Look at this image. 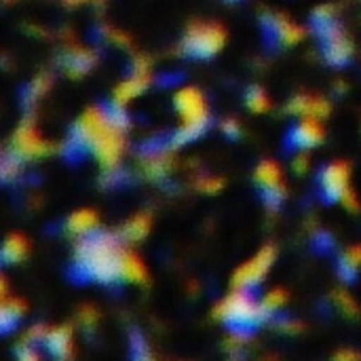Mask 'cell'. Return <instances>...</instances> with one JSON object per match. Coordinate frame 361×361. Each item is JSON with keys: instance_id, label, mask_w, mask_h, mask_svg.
I'll return each mask as SVG.
<instances>
[{"instance_id": "9a60e30c", "label": "cell", "mask_w": 361, "mask_h": 361, "mask_svg": "<svg viewBox=\"0 0 361 361\" xmlns=\"http://www.w3.org/2000/svg\"><path fill=\"white\" fill-rule=\"evenodd\" d=\"M97 214L91 212V209H80V212H74L70 218H68V233L76 235V237H89L97 231Z\"/></svg>"}, {"instance_id": "8992f818", "label": "cell", "mask_w": 361, "mask_h": 361, "mask_svg": "<svg viewBox=\"0 0 361 361\" xmlns=\"http://www.w3.org/2000/svg\"><path fill=\"white\" fill-rule=\"evenodd\" d=\"M222 44H224V30L218 23H209V21L192 23L182 38V51L190 59H209L222 49Z\"/></svg>"}, {"instance_id": "d6a6232c", "label": "cell", "mask_w": 361, "mask_h": 361, "mask_svg": "<svg viewBox=\"0 0 361 361\" xmlns=\"http://www.w3.org/2000/svg\"><path fill=\"white\" fill-rule=\"evenodd\" d=\"M264 361H275V360H264Z\"/></svg>"}, {"instance_id": "9c48e42d", "label": "cell", "mask_w": 361, "mask_h": 361, "mask_svg": "<svg viewBox=\"0 0 361 361\" xmlns=\"http://www.w3.org/2000/svg\"><path fill=\"white\" fill-rule=\"evenodd\" d=\"M256 184L262 190V197L269 207H279L281 201L286 199V188L281 182V171L275 163L264 161L256 169Z\"/></svg>"}, {"instance_id": "5b68a950", "label": "cell", "mask_w": 361, "mask_h": 361, "mask_svg": "<svg viewBox=\"0 0 361 361\" xmlns=\"http://www.w3.org/2000/svg\"><path fill=\"white\" fill-rule=\"evenodd\" d=\"M267 315L269 313L262 307V302H256L250 294H245V290H237V292L228 294L214 309V317L218 322L231 326L237 332L260 326L267 319Z\"/></svg>"}, {"instance_id": "6da1fadb", "label": "cell", "mask_w": 361, "mask_h": 361, "mask_svg": "<svg viewBox=\"0 0 361 361\" xmlns=\"http://www.w3.org/2000/svg\"><path fill=\"white\" fill-rule=\"evenodd\" d=\"M63 152L70 161L82 159L87 152H93L106 169H116L123 152V131H118L106 118L99 106L91 108L72 127Z\"/></svg>"}, {"instance_id": "ba28073f", "label": "cell", "mask_w": 361, "mask_h": 361, "mask_svg": "<svg viewBox=\"0 0 361 361\" xmlns=\"http://www.w3.org/2000/svg\"><path fill=\"white\" fill-rule=\"evenodd\" d=\"M319 186L326 201H343L349 188V167L347 163H330L319 173Z\"/></svg>"}, {"instance_id": "603a6c76", "label": "cell", "mask_w": 361, "mask_h": 361, "mask_svg": "<svg viewBox=\"0 0 361 361\" xmlns=\"http://www.w3.org/2000/svg\"><path fill=\"white\" fill-rule=\"evenodd\" d=\"M49 85H51V80H49V76H47V74H40V76H36V78L30 82V87H27V93H25V104H34L36 99H40V97L47 93Z\"/></svg>"}, {"instance_id": "52a82bcc", "label": "cell", "mask_w": 361, "mask_h": 361, "mask_svg": "<svg viewBox=\"0 0 361 361\" xmlns=\"http://www.w3.org/2000/svg\"><path fill=\"white\" fill-rule=\"evenodd\" d=\"M273 260H275V250L271 245L262 247L254 258H250L245 264H241L235 271V275H233L235 290H250V288H256L258 283H262L267 273L273 267Z\"/></svg>"}, {"instance_id": "4fadbf2b", "label": "cell", "mask_w": 361, "mask_h": 361, "mask_svg": "<svg viewBox=\"0 0 361 361\" xmlns=\"http://www.w3.org/2000/svg\"><path fill=\"white\" fill-rule=\"evenodd\" d=\"M44 345H47V349L51 351V355H53L55 360H59V361L72 360L74 347H72V330H70V328H66V326L51 328V330L47 332Z\"/></svg>"}, {"instance_id": "7c38bea8", "label": "cell", "mask_w": 361, "mask_h": 361, "mask_svg": "<svg viewBox=\"0 0 361 361\" xmlns=\"http://www.w3.org/2000/svg\"><path fill=\"white\" fill-rule=\"evenodd\" d=\"M262 27H264V34L271 38L273 44H288L290 47L302 38V30L283 15H267L262 19Z\"/></svg>"}, {"instance_id": "8fae6325", "label": "cell", "mask_w": 361, "mask_h": 361, "mask_svg": "<svg viewBox=\"0 0 361 361\" xmlns=\"http://www.w3.org/2000/svg\"><path fill=\"white\" fill-rule=\"evenodd\" d=\"M324 140V129L315 118H302L286 133V146L290 150H309Z\"/></svg>"}, {"instance_id": "2e32d148", "label": "cell", "mask_w": 361, "mask_h": 361, "mask_svg": "<svg viewBox=\"0 0 361 361\" xmlns=\"http://www.w3.org/2000/svg\"><path fill=\"white\" fill-rule=\"evenodd\" d=\"M292 114H296V116H305V118H322V116H326L328 112H330V106H328V102H324V99H313V97H298V99H294L292 104H290V108H288Z\"/></svg>"}, {"instance_id": "484cf974", "label": "cell", "mask_w": 361, "mask_h": 361, "mask_svg": "<svg viewBox=\"0 0 361 361\" xmlns=\"http://www.w3.org/2000/svg\"><path fill=\"white\" fill-rule=\"evenodd\" d=\"M80 324H82L87 330H93L95 324H97V313H95L91 307H85V309L80 311Z\"/></svg>"}, {"instance_id": "277c9868", "label": "cell", "mask_w": 361, "mask_h": 361, "mask_svg": "<svg viewBox=\"0 0 361 361\" xmlns=\"http://www.w3.org/2000/svg\"><path fill=\"white\" fill-rule=\"evenodd\" d=\"M176 110L182 118V125H180V129H176L169 135L171 150L197 140L199 135H203L207 131V125H209L203 95L192 87H186L176 95Z\"/></svg>"}, {"instance_id": "1f68e13d", "label": "cell", "mask_w": 361, "mask_h": 361, "mask_svg": "<svg viewBox=\"0 0 361 361\" xmlns=\"http://www.w3.org/2000/svg\"><path fill=\"white\" fill-rule=\"evenodd\" d=\"M228 2H237V0H228Z\"/></svg>"}, {"instance_id": "4dcf8cb0", "label": "cell", "mask_w": 361, "mask_h": 361, "mask_svg": "<svg viewBox=\"0 0 361 361\" xmlns=\"http://www.w3.org/2000/svg\"><path fill=\"white\" fill-rule=\"evenodd\" d=\"M66 2H70V4H80V2H89V0H66Z\"/></svg>"}, {"instance_id": "f546056e", "label": "cell", "mask_w": 361, "mask_h": 361, "mask_svg": "<svg viewBox=\"0 0 361 361\" xmlns=\"http://www.w3.org/2000/svg\"><path fill=\"white\" fill-rule=\"evenodd\" d=\"M220 186H222L220 180H203V182H201V188H203L205 192H216Z\"/></svg>"}, {"instance_id": "d4e9b609", "label": "cell", "mask_w": 361, "mask_h": 361, "mask_svg": "<svg viewBox=\"0 0 361 361\" xmlns=\"http://www.w3.org/2000/svg\"><path fill=\"white\" fill-rule=\"evenodd\" d=\"M133 361H154L152 353L148 351V347L142 343V338H133Z\"/></svg>"}, {"instance_id": "44dd1931", "label": "cell", "mask_w": 361, "mask_h": 361, "mask_svg": "<svg viewBox=\"0 0 361 361\" xmlns=\"http://www.w3.org/2000/svg\"><path fill=\"white\" fill-rule=\"evenodd\" d=\"M245 102H247V108L254 110V112H267L271 102L267 97V93L260 89V87H252L245 95Z\"/></svg>"}, {"instance_id": "30bf717a", "label": "cell", "mask_w": 361, "mask_h": 361, "mask_svg": "<svg viewBox=\"0 0 361 361\" xmlns=\"http://www.w3.org/2000/svg\"><path fill=\"white\" fill-rule=\"evenodd\" d=\"M49 150V144L36 133V129L25 121L19 125V129L15 131V137H13V152L25 161V159H36V157H42L47 154Z\"/></svg>"}, {"instance_id": "f1b7e54d", "label": "cell", "mask_w": 361, "mask_h": 361, "mask_svg": "<svg viewBox=\"0 0 361 361\" xmlns=\"http://www.w3.org/2000/svg\"><path fill=\"white\" fill-rule=\"evenodd\" d=\"M222 129H224V133H226L228 137H237V135H239V127H237L235 121H226V123L222 125Z\"/></svg>"}, {"instance_id": "d6986e66", "label": "cell", "mask_w": 361, "mask_h": 361, "mask_svg": "<svg viewBox=\"0 0 361 361\" xmlns=\"http://www.w3.org/2000/svg\"><path fill=\"white\" fill-rule=\"evenodd\" d=\"M27 256V241L21 235H8L2 245V258L6 264L21 262Z\"/></svg>"}, {"instance_id": "7a4b0ae2", "label": "cell", "mask_w": 361, "mask_h": 361, "mask_svg": "<svg viewBox=\"0 0 361 361\" xmlns=\"http://www.w3.org/2000/svg\"><path fill=\"white\" fill-rule=\"evenodd\" d=\"M123 247L112 235L93 233L82 237L74 250V269L93 281L112 283L118 281V264H121Z\"/></svg>"}, {"instance_id": "7402d4cb", "label": "cell", "mask_w": 361, "mask_h": 361, "mask_svg": "<svg viewBox=\"0 0 361 361\" xmlns=\"http://www.w3.org/2000/svg\"><path fill=\"white\" fill-rule=\"evenodd\" d=\"M334 302H336V307H338L347 317H357V315H360V307H357L355 298H353L349 292H345V290L334 292Z\"/></svg>"}, {"instance_id": "ac0fdd59", "label": "cell", "mask_w": 361, "mask_h": 361, "mask_svg": "<svg viewBox=\"0 0 361 361\" xmlns=\"http://www.w3.org/2000/svg\"><path fill=\"white\" fill-rule=\"evenodd\" d=\"M150 233V216L146 214H137L131 220H127V224L121 228V235L125 241L133 243V241H142L146 235Z\"/></svg>"}, {"instance_id": "e0dca14e", "label": "cell", "mask_w": 361, "mask_h": 361, "mask_svg": "<svg viewBox=\"0 0 361 361\" xmlns=\"http://www.w3.org/2000/svg\"><path fill=\"white\" fill-rule=\"evenodd\" d=\"M93 63H95V55L91 51L74 49V51H66V55H63V68L72 76H80V74L89 72Z\"/></svg>"}, {"instance_id": "5bb4252c", "label": "cell", "mask_w": 361, "mask_h": 361, "mask_svg": "<svg viewBox=\"0 0 361 361\" xmlns=\"http://www.w3.org/2000/svg\"><path fill=\"white\" fill-rule=\"evenodd\" d=\"M118 277H121L123 281H129V283H146L148 271H146L142 258H140L135 252L123 250L121 264H118Z\"/></svg>"}, {"instance_id": "83f0119b", "label": "cell", "mask_w": 361, "mask_h": 361, "mask_svg": "<svg viewBox=\"0 0 361 361\" xmlns=\"http://www.w3.org/2000/svg\"><path fill=\"white\" fill-rule=\"evenodd\" d=\"M332 361H361L360 353H355V351H351V349H343V351H338Z\"/></svg>"}, {"instance_id": "ffe728a7", "label": "cell", "mask_w": 361, "mask_h": 361, "mask_svg": "<svg viewBox=\"0 0 361 361\" xmlns=\"http://www.w3.org/2000/svg\"><path fill=\"white\" fill-rule=\"evenodd\" d=\"M25 313V305L17 298H4L2 300V307H0V322H2V328L4 332H8Z\"/></svg>"}, {"instance_id": "cb8c5ba5", "label": "cell", "mask_w": 361, "mask_h": 361, "mask_svg": "<svg viewBox=\"0 0 361 361\" xmlns=\"http://www.w3.org/2000/svg\"><path fill=\"white\" fill-rule=\"evenodd\" d=\"M286 302H288V294H286L283 290H273V292L267 294L262 307L267 309V313H275V311H279Z\"/></svg>"}, {"instance_id": "3957f363", "label": "cell", "mask_w": 361, "mask_h": 361, "mask_svg": "<svg viewBox=\"0 0 361 361\" xmlns=\"http://www.w3.org/2000/svg\"><path fill=\"white\" fill-rule=\"evenodd\" d=\"M311 23H313V30L319 38L324 59L332 66H347L353 57V44L345 36L343 27L338 25L334 6H330V4L319 6L313 13Z\"/></svg>"}, {"instance_id": "4316f807", "label": "cell", "mask_w": 361, "mask_h": 361, "mask_svg": "<svg viewBox=\"0 0 361 361\" xmlns=\"http://www.w3.org/2000/svg\"><path fill=\"white\" fill-rule=\"evenodd\" d=\"M17 360L19 361H40L38 353L32 349V345H21L17 351Z\"/></svg>"}]
</instances>
